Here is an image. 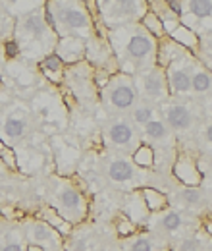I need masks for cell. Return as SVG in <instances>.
I'll use <instances>...</instances> for the list:
<instances>
[{
    "label": "cell",
    "instance_id": "obj_27",
    "mask_svg": "<svg viewBox=\"0 0 212 251\" xmlns=\"http://www.w3.org/2000/svg\"><path fill=\"white\" fill-rule=\"evenodd\" d=\"M185 6H187V12L193 18L205 20V18H211L212 16V0H191Z\"/></svg>",
    "mask_w": 212,
    "mask_h": 251
},
{
    "label": "cell",
    "instance_id": "obj_14",
    "mask_svg": "<svg viewBox=\"0 0 212 251\" xmlns=\"http://www.w3.org/2000/svg\"><path fill=\"white\" fill-rule=\"evenodd\" d=\"M85 43L87 41H83V39L64 37V39H58L54 52L60 56L64 64H79L85 58Z\"/></svg>",
    "mask_w": 212,
    "mask_h": 251
},
{
    "label": "cell",
    "instance_id": "obj_36",
    "mask_svg": "<svg viewBox=\"0 0 212 251\" xmlns=\"http://www.w3.org/2000/svg\"><path fill=\"white\" fill-rule=\"evenodd\" d=\"M2 64H4V50H2V43H0V70H2Z\"/></svg>",
    "mask_w": 212,
    "mask_h": 251
},
{
    "label": "cell",
    "instance_id": "obj_13",
    "mask_svg": "<svg viewBox=\"0 0 212 251\" xmlns=\"http://www.w3.org/2000/svg\"><path fill=\"white\" fill-rule=\"evenodd\" d=\"M162 114H164V124L174 131H185V129L191 127V122H193V116H191L189 108L182 102L166 104Z\"/></svg>",
    "mask_w": 212,
    "mask_h": 251
},
{
    "label": "cell",
    "instance_id": "obj_37",
    "mask_svg": "<svg viewBox=\"0 0 212 251\" xmlns=\"http://www.w3.org/2000/svg\"><path fill=\"white\" fill-rule=\"evenodd\" d=\"M205 228H207V232H209V234L212 236V220H209V222L205 224Z\"/></svg>",
    "mask_w": 212,
    "mask_h": 251
},
{
    "label": "cell",
    "instance_id": "obj_2",
    "mask_svg": "<svg viewBox=\"0 0 212 251\" xmlns=\"http://www.w3.org/2000/svg\"><path fill=\"white\" fill-rule=\"evenodd\" d=\"M45 20L52 27V31L58 35V39H91L93 22L83 4L79 2H47Z\"/></svg>",
    "mask_w": 212,
    "mask_h": 251
},
{
    "label": "cell",
    "instance_id": "obj_9",
    "mask_svg": "<svg viewBox=\"0 0 212 251\" xmlns=\"http://www.w3.org/2000/svg\"><path fill=\"white\" fill-rule=\"evenodd\" d=\"M25 240L27 244L39 246L45 251H60L62 250V234L54 230L45 220H31L25 226Z\"/></svg>",
    "mask_w": 212,
    "mask_h": 251
},
{
    "label": "cell",
    "instance_id": "obj_12",
    "mask_svg": "<svg viewBox=\"0 0 212 251\" xmlns=\"http://www.w3.org/2000/svg\"><path fill=\"white\" fill-rule=\"evenodd\" d=\"M106 162V174L114 184H131L139 178V168L127 155H114Z\"/></svg>",
    "mask_w": 212,
    "mask_h": 251
},
{
    "label": "cell",
    "instance_id": "obj_17",
    "mask_svg": "<svg viewBox=\"0 0 212 251\" xmlns=\"http://www.w3.org/2000/svg\"><path fill=\"white\" fill-rule=\"evenodd\" d=\"M25 234L20 228H10L0 234V251H25Z\"/></svg>",
    "mask_w": 212,
    "mask_h": 251
},
{
    "label": "cell",
    "instance_id": "obj_39",
    "mask_svg": "<svg viewBox=\"0 0 212 251\" xmlns=\"http://www.w3.org/2000/svg\"><path fill=\"white\" fill-rule=\"evenodd\" d=\"M209 251H212V248H209Z\"/></svg>",
    "mask_w": 212,
    "mask_h": 251
},
{
    "label": "cell",
    "instance_id": "obj_32",
    "mask_svg": "<svg viewBox=\"0 0 212 251\" xmlns=\"http://www.w3.org/2000/svg\"><path fill=\"white\" fill-rule=\"evenodd\" d=\"M201 250V240L199 238H183L180 242V251H199Z\"/></svg>",
    "mask_w": 212,
    "mask_h": 251
},
{
    "label": "cell",
    "instance_id": "obj_15",
    "mask_svg": "<svg viewBox=\"0 0 212 251\" xmlns=\"http://www.w3.org/2000/svg\"><path fill=\"white\" fill-rule=\"evenodd\" d=\"M174 174L182 180L185 186L197 188V186L201 184V172L197 170L195 162L187 157H182L178 162H176V166H174Z\"/></svg>",
    "mask_w": 212,
    "mask_h": 251
},
{
    "label": "cell",
    "instance_id": "obj_22",
    "mask_svg": "<svg viewBox=\"0 0 212 251\" xmlns=\"http://www.w3.org/2000/svg\"><path fill=\"white\" fill-rule=\"evenodd\" d=\"M41 217H43V220H45L47 224H50L54 230H58L62 236H66V234L71 232V224H68V222L56 213V209H52V207H47Z\"/></svg>",
    "mask_w": 212,
    "mask_h": 251
},
{
    "label": "cell",
    "instance_id": "obj_24",
    "mask_svg": "<svg viewBox=\"0 0 212 251\" xmlns=\"http://www.w3.org/2000/svg\"><path fill=\"white\" fill-rule=\"evenodd\" d=\"M141 25L147 29V31L151 33L154 39H160L162 35H164V25H162V20L158 18V14L149 8V12L143 16V20H141Z\"/></svg>",
    "mask_w": 212,
    "mask_h": 251
},
{
    "label": "cell",
    "instance_id": "obj_10",
    "mask_svg": "<svg viewBox=\"0 0 212 251\" xmlns=\"http://www.w3.org/2000/svg\"><path fill=\"white\" fill-rule=\"evenodd\" d=\"M29 120L24 112H18L14 108L0 114V139L6 147H12L14 143L22 141L27 135Z\"/></svg>",
    "mask_w": 212,
    "mask_h": 251
},
{
    "label": "cell",
    "instance_id": "obj_33",
    "mask_svg": "<svg viewBox=\"0 0 212 251\" xmlns=\"http://www.w3.org/2000/svg\"><path fill=\"white\" fill-rule=\"evenodd\" d=\"M164 6H166V10H168L170 14H174L176 18L183 16V8H185V4L180 2V0H168V2H164Z\"/></svg>",
    "mask_w": 212,
    "mask_h": 251
},
{
    "label": "cell",
    "instance_id": "obj_21",
    "mask_svg": "<svg viewBox=\"0 0 212 251\" xmlns=\"http://www.w3.org/2000/svg\"><path fill=\"white\" fill-rule=\"evenodd\" d=\"M143 199H145V205H147V211L151 213H160L166 205H168V197L164 193H160L158 189H143Z\"/></svg>",
    "mask_w": 212,
    "mask_h": 251
},
{
    "label": "cell",
    "instance_id": "obj_8",
    "mask_svg": "<svg viewBox=\"0 0 212 251\" xmlns=\"http://www.w3.org/2000/svg\"><path fill=\"white\" fill-rule=\"evenodd\" d=\"M135 77V75H133ZM135 85L141 87L143 95L149 99V100H164L170 89H168V79H166V70L162 66H152L151 70L147 72H141L137 74L135 77Z\"/></svg>",
    "mask_w": 212,
    "mask_h": 251
},
{
    "label": "cell",
    "instance_id": "obj_18",
    "mask_svg": "<svg viewBox=\"0 0 212 251\" xmlns=\"http://www.w3.org/2000/svg\"><path fill=\"white\" fill-rule=\"evenodd\" d=\"M170 39L174 43H178L180 47H183V49H191V50H195L197 45H199V37L191 31L187 25H183V24H180L174 31L170 33Z\"/></svg>",
    "mask_w": 212,
    "mask_h": 251
},
{
    "label": "cell",
    "instance_id": "obj_28",
    "mask_svg": "<svg viewBox=\"0 0 212 251\" xmlns=\"http://www.w3.org/2000/svg\"><path fill=\"white\" fill-rule=\"evenodd\" d=\"M125 251H154V242L149 236H129L125 246Z\"/></svg>",
    "mask_w": 212,
    "mask_h": 251
},
{
    "label": "cell",
    "instance_id": "obj_20",
    "mask_svg": "<svg viewBox=\"0 0 212 251\" xmlns=\"http://www.w3.org/2000/svg\"><path fill=\"white\" fill-rule=\"evenodd\" d=\"M143 135L152 141V143H160V141H166L168 135H170V127L164 124V120H152L149 124L143 127Z\"/></svg>",
    "mask_w": 212,
    "mask_h": 251
},
{
    "label": "cell",
    "instance_id": "obj_5",
    "mask_svg": "<svg viewBox=\"0 0 212 251\" xmlns=\"http://www.w3.org/2000/svg\"><path fill=\"white\" fill-rule=\"evenodd\" d=\"M100 6V14L104 24L110 29H118L123 25H133L141 24L143 16L149 12L147 2H137V0H116V2H96Z\"/></svg>",
    "mask_w": 212,
    "mask_h": 251
},
{
    "label": "cell",
    "instance_id": "obj_1",
    "mask_svg": "<svg viewBox=\"0 0 212 251\" xmlns=\"http://www.w3.org/2000/svg\"><path fill=\"white\" fill-rule=\"evenodd\" d=\"M108 45L112 52L118 56L123 74L133 75L135 72L141 74L156 66V60H158L156 39L141 24L110 29Z\"/></svg>",
    "mask_w": 212,
    "mask_h": 251
},
{
    "label": "cell",
    "instance_id": "obj_35",
    "mask_svg": "<svg viewBox=\"0 0 212 251\" xmlns=\"http://www.w3.org/2000/svg\"><path fill=\"white\" fill-rule=\"evenodd\" d=\"M207 139H209V141L212 143V124L207 127Z\"/></svg>",
    "mask_w": 212,
    "mask_h": 251
},
{
    "label": "cell",
    "instance_id": "obj_29",
    "mask_svg": "<svg viewBox=\"0 0 212 251\" xmlns=\"http://www.w3.org/2000/svg\"><path fill=\"white\" fill-rule=\"evenodd\" d=\"M178 197H180V201H182L185 207H197V205H201V201H203L201 189L191 188V186L182 188V191L178 193Z\"/></svg>",
    "mask_w": 212,
    "mask_h": 251
},
{
    "label": "cell",
    "instance_id": "obj_6",
    "mask_svg": "<svg viewBox=\"0 0 212 251\" xmlns=\"http://www.w3.org/2000/svg\"><path fill=\"white\" fill-rule=\"evenodd\" d=\"M52 209H56V213L68 224H75L85 217L87 213V203L85 197L81 195V191L68 184V182H60L56 189L52 191Z\"/></svg>",
    "mask_w": 212,
    "mask_h": 251
},
{
    "label": "cell",
    "instance_id": "obj_26",
    "mask_svg": "<svg viewBox=\"0 0 212 251\" xmlns=\"http://www.w3.org/2000/svg\"><path fill=\"white\" fill-rule=\"evenodd\" d=\"M152 120H154V108H152L151 104H147V102L137 104L133 108V112H131V122L135 126H143L145 127Z\"/></svg>",
    "mask_w": 212,
    "mask_h": 251
},
{
    "label": "cell",
    "instance_id": "obj_7",
    "mask_svg": "<svg viewBox=\"0 0 212 251\" xmlns=\"http://www.w3.org/2000/svg\"><path fill=\"white\" fill-rule=\"evenodd\" d=\"M104 141L112 149L123 151V155H133L139 147V135L135 131V126L123 118H118L104 127Z\"/></svg>",
    "mask_w": 212,
    "mask_h": 251
},
{
    "label": "cell",
    "instance_id": "obj_31",
    "mask_svg": "<svg viewBox=\"0 0 212 251\" xmlns=\"http://www.w3.org/2000/svg\"><path fill=\"white\" fill-rule=\"evenodd\" d=\"M0 160H2L8 168H12V170L18 168V160H16V155H14V149H12V147H4V149L0 151Z\"/></svg>",
    "mask_w": 212,
    "mask_h": 251
},
{
    "label": "cell",
    "instance_id": "obj_16",
    "mask_svg": "<svg viewBox=\"0 0 212 251\" xmlns=\"http://www.w3.org/2000/svg\"><path fill=\"white\" fill-rule=\"evenodd\" d=\"M64 66H66V64L62 62V58L56 52H48V54H45V56L39 60L41 72H43L48 79H52V81L62 79V75H64Z\"/></svg>",
    "mask_w": 212,
    "mask_h": 251
},
{
    "label": "cell",
    "instance_id": "obj_23",
    "mask_svg": "<svg viewBox=\"0 0 212 251\" xmlns=\"http://www.w3.org/2000/svg\"><path fill=\"white\" fill-rule=\"evenodd\" d=\"M212 85V77L209 72H205L203 68H197L193 70V75H191V91L195 93H207Z\"/></svg>",
    "mask_w": 212,
    "mask_h": 251
},
{
    "label": "cell",
    "instance_id": "obj_3",
    "mask_svg": "<svg viewBox=\"0 0 212 251\" xmlns=\"http://www.w3.org/2000/svg\"><path fill=\"white\" fill-rule=\"evenodd\" d=\"M14 39L18 41L22 50L25 45L33 49H45V45L48 49H56L58 45V35L52 31V27L45 20V8H35L27 16L20 18L16 24Z\"/></svg>",
    "mask_w": 212,
    "mask_h": 251
},
{
    "label": "cell",
    "instance_id": "obj_34",
    "mask_svg": "<svg viewBox=\"0 0 212 251\" xmlns=\"http://www.w3.org/2000/svg\"><path fill=\"white\" fill-rule=\"evenodd\" d=\"M25 251H45L43 248H39V246H33V244H27V250Z\"/></svg>",
    "mask_w": 212,
    "mask_h": 251
},
{
    "label": "cell",
    "instance_id": "obj_4",
    "mask_svg": "<svg viewBox=\"0 0 212 251\" xmlns=\"http://www.w3.org/2000/svg\"><path fill=\"white\" fill-rule=\"evenodd\" d=\"M102 100L104 104H108V108L116 112L133 108L139 100V89L135 85V77L123 72L112 74L102 85Z\"/></svg>",
    "mask_w": 212,
    "mask_h": 251
},
{
    "label": "cell",
    "instance_id": "obj_38",
    "mask_svg": "<svg viewBox=\"0 0 212 251\" xmlns=\"http://www.w3.org/2000/svg\"><path fill=\"white\" fill-rule=\"evenodd\" d=\"M4 147H6V145H4V143H2V139H0V151H2Z\"/></svg>",
    "mask_w": 212,
    "mask_h": 251
},
{
    "label": "cell",
    "instance_id": "obj_30",
    "mask_svg": "<svg viewBox=\"0 0 212 251\" xmlns=\"http://www.w3.org/2000/svg\"><path fill=\"white\" fill-rule=\"evenodd\" d=\"M2 50H4V58H18L22 54V49L14 37L8 41H2Z\"/></svg>",
    "mask_w": 212,
    "mask_h": 251
},
{
    "label": "cell",
    "instance_id": "obj_25",
    "mask_svg": "<svg viewBox=\"0 0 212 251\" xmlns=\"http://www.w3.org/2000/svg\"><path fill=\"white\" fill-rule=\"evenodd\" d=\"M131 160H133V164H135L137 168L152 166V162H154V147H152V145H147V143L139 145L137 151L131 155Z\"/></svg>",
    "mask_w": 212,
    "mask_h": 251
},
{
    "label": "cell",
    "instance_id": "obj_19",
    "mask_svg": "<svg viewBox=\"0 0 212 251\" xmlns=\"http://www.w3.org/2000/svg\"><path fill=\"white\" fill-rule=\"evenodd\" d=\"M156 226L164 232V234H174L178 232L183 226V217L178 211H164L158 220H156Z\"/></svg>",
    "mask_w": 212,
    "mask_h": 251
},
{
    "label": "cell",
    "instance_id": "obj_11",
    "mask_svg": "<svg viewBox=\"0 0 212 251\" xmlns=\"http://www.w3.org/2000/svg\"><path fill=\"white\" fill-rule=\"evenodd\" d=\"M166 70V79H168V89L172 95H185L191 91V75L195 66L189 62L187 54H183L182 58L174 60L170 66L164 68Z\"/></svg>",
    "mask_w": 212,
    "mask_h": 251
}]
</instances>
